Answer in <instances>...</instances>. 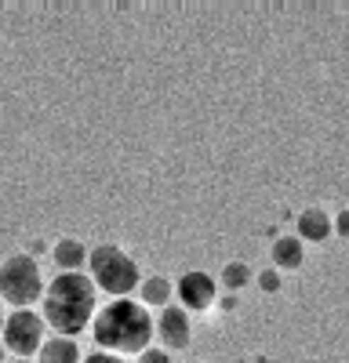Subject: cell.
<instances>
[{
	"instance_id": "e0dca14e",
	"label": "cell",
	"mask_w": 349,
	"mask_h": 363,
	"mask_svg": "<svg viewBox=\"0 0 349 363\" xmlns=\"http://www.w3.org/2000/svg\"><path fill=\"white\" fill-rule=\"evenodd\" d=\"M335 233L342 240H349V211H342V215H335Z\"/></svg>"
},
{
	"instance_id": "ffe728a7",
	"label": "cell",
	"mask_w": 349,
	"mask_h": 363,
	"mask_svg": "<svg viewBox=\"0 0 349 363\" xmlns=\"http://www.w3.org/2000/svg\"><path fill=\"white\" fill-rule=\"evenodd\" d=\"M4 320H8V316H4V306H0V330H4Z\"/></svg>"
},
{
	"instance_id": "30bf717a",
	"label": "cell",
	"mask_w": 349,
	"mask_h": 363,
	"mask_svg": "<svg viewBox=\"0 0 349 363\" xmlns=\"http://www.w3.org/2000/svg\"><path fill=\"white\" fill-rule=\"evenodd\" d=\"M270 258H273L277 272H295L306 262V247H302L299 236H277L273 247H270Z\"/></svg>"
},
{
	"instance_id": "ba28073f",
	"label": "cell",
	"mask_w": 349,
	"mask_h": 363,
	"mask_svg": "<svg viewBox=\"0 0 349 363\" xmlns=\"http://www.w3.org/2000/svg\"><path fill=\"white\" fill-rule=\"evenodd\" d=\"M295 236L302 240V244H324V240L335 236V218L324 207H306L295 218Z\"/></svg>"
},
{
	"instance_id": "52a82bcc",
	"label": "cell",
	"mask_w": 349,
	"mask_h": 363,
	"mask_svg": "<svg viewBox=\"0 0 349 363\" xmlns=\"http://www.w3.org/2000/svg\"><path fill=\"white\" fill-rule=\"evenodd\" d=\"M179 301H182V309L186 313H208L215 306V298H218V280L208 277V272H186V277H179Z\"/></svg>"
},
{
	"instance_id": "277c9868",
	"label": "cell",
	"mask_w": 349,
	"mask_h": 363,
	"mask_svg": "<svg viewBox=\"0 0 349 363\" xmlns=\"http://www.w3.org/2000/svg\"><path fill=\"white\" fill-rule=\"evenodd\" d=\"M44 272H40V262L22 251V255H11L0 262V301H8L15 309H29L44 298Z\"/></svg>"
},
{
	"instance_id": "5bb4252c",
	"label": "cell",
	"mask_w": 349,
	"mask_h": 363,
	"mask_svg": "<svg viewBox=\"0 0 349 363\" xmlns=\"http://www.w3.org/2000/svg\"><path fill=\"white\" fill-rule=\"evenodd\" d=\"M255 284L262 287V294H277L280 291V272L277 269H266V272H258Z\"/></svg>"
},
{
	"instance_id": "9a60e30c",
	"label": "cell",
	"mask_w": 349,
	"mask_h": 363,
	"mask_svg": "<svg viewBox=\"0 0 349 363\" xmlns=\"http://www.w3.org/2000/svg\"><path fill=\"white\" fill-rule=\"evenodd\" d=\"M135 363H171V352H167V349L150 345L145 352H138V356H135Z\"/></svg>"
},
{
	"instance_id": "44dd1931",
	"label": "cell",
	"mask_w": 349,
	"mask_h": 363,
	"mask_svg": "<svg viewBox=\"0 0 349 363\" xmlns=\"http://www.w3.org/2000/svg\"><path fill=\"white\" fill-rule=\"evenodd\" d=\"M8 363H33V359H8Z\"/></svg>"
},
{
	"instance_id": "3957f363",
	"label": "cell",
	"mask_w": 349,
	"mask_h": 363,
	"mask_svg": "<svg viewBox=\"0 0 349 363\" xmlns=\"http://www.w3.org/2000/svg\"><path fill=\"white\" fill-rule=\"evenodd\" d=\"M87 265H92V284L109 298H131V291H138L142 284L138 262L116 244H95L87 255Z\"/></svg>"
},
{
	"instance_id": "2e32d148",
	"label": "cell",
	"mask_w": 349,
	"mask_h": 363,
	"mask_svg": "<svg viewBox=\"0 0 349 363\" xmlns=\"http://www.w3.org/2000/svg\"><path fill=\"white\" fill-rule=\"evenodd\" d=\"M84 363H124V356H113V352H92V356H84Z\"/></svg>"
},
{
	"instance_id": "7a4b0ae2",
	"label": "cell",
	"mask_w": 349,
	"mask_h": 363,
	"mask_svg": "<svg viewBox=\"0 0 349 363\" xmlns=\"http://www.w3.org/2000/svg\"><path fill=\"white\" fill-rule=\"evenodd\" d=\"M92 338L102 352L113 356H138L150 349L157 338V327L150 309L135 298H113L109 306H102L92 320Z\"/></svg>"
},
{
	"instance_id": "5b68a950",
	"label": "cell",
	"mask_w": 349,
	"mask_h": 363,
	"mask_svg": "<svg viewBox=\"0 0 349 363\" xmlns=\"http://www.w3.org/2000/svg\"><path fill=\"white\" fill-rule=\"evenodd\" d=\"M48 342V323L40 313L33 309H15L4 320V330H0V345H4L15 359H29L33 352H40V345Z\"/></svg>"
},
{
	"instance_id": "9c48e42d",
	"label": "cell",
	"mask_w": 349,
	"mask_h": 363,
	"mask_svg": "<svg viewBox=\"0 0 349 363\" xmlns=\"http://www.w3.org/2000/svg\"><path fill=\"white\" fill-rule=\"evenodd\" d=\"M87 255H92V251H87V244H84V240H77V236H62L51 247V258H55L58 272H84Z\"/></svg>"
},
{
	"instance_id": "d6986e66",
	"label": "cell",
	"mask_w": 349,
	"mask_h": 363,
	"mask_svg": "<svg viewBox=\"0 0 349 363\" xmlns=\"http://www.w3.org/2000/svg\"><path fill=\"white\" fill-rule=\"evenodd\" d=\"M0 363H8V349L4 345H0Z\"/></svg>"
},
{
	"instance_id": "6da1fadb",
	"label": "cell",
	"mask_w": 349,
	"mask_h": 363,
	"mask_svg": "<svg viewBox=\"0 0 349 363\" xmlns=\"http://www.w3.org/2000/svg\"><path fill=\"white\" fill-rule=\"evenodd\" d=\"M99 313V287L84 272H58L44 287L40 298V316L44 323L62 338H73L95 320Z\"/></svg>"
},
{
	"instance_id": "4fadbf2b",
	"label": "cell",
	"mask_w": 349,
	"mask_h": 363,
	"mask_svg": "<svg viewBox=\"0 0 349 363\" xmlns=\"http://www.w3.org/2000/svg\"><path fill=\"white\" fill-rule=\"evenodd\" d=\"M218 284H222L226 291H244L248 284H255V272H251V265H248V262H226V265H222Z\"/></svg>"
},
{
	"instance_id": "ac0fdd59",
	"label": "cell",
	"mask_w": 349,
	"mask_h": 363,
	"mask_svg": "<svg viewBox=\"0 0 349 363\" xmlns=\"http://www.w3.org/2000/svg\"><path fill=\"white\" fill-rule=\"evenodd\" d=\"M44 251H48L44 240H37V244H29V255H33V258H37V255H44Z\"/></svg>"
},
{
	"instance_id": "7c38bea8",
	"label": "cell",
	"mask_w": 349,
	"mask_h": 363,
	"mask_svg": "<svg viewBox=\"0 0 349 363\" xmlns=\"http://www.w3.org/2000/svg\"><path fill=\"white\" fill-rule=\"evenodd\" d=\"M171 294H174V284L167 277H142L138 284V301L145 309H167Z\"/></svg>"
},
{
	"instance_id": "8fae6325",
	"label": "cell",
	"mask_w": 349,
	"mask_h": 363,
	"mask_svg": "<svg viewBox=\"0 0 349 363\" xmlns=\"http://www.w3.org/2000/svg\"><path fill=\"white\" fill-rule=\"evenodd\" d=\"M37 363H84V356H80L77 338H62V335H55V338H48V342L40 345Z\"/></svg>"
},
{
	"instance_id": "8992f818",
	"label": "cell",
	"mask_w": 349,
	"mask_h": 363,
	"mask_svg": "<svg viewBox=\"0 0 349 363\" xmlns=\"http://www.w3.org/2000/svg\"><path fill=\"white\" fill-rule=\"evenodd\" d=\"M153 327H157V338L164 342L167 352H182V349L193 345V320H189V313L182 306L160 309V316L153 320Z\"/></svg>"
}]
</instances>
